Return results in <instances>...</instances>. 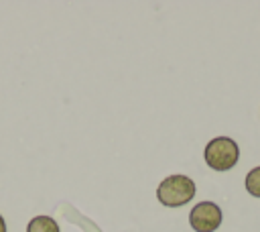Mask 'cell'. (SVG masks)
Returning <instances> with one entry per match:
<instances>
[{
  "label": "cell",
  "mask_w": 260,
  "mask_h": 232,
  "mask_svg": "<svg viewBox=\"0 0 260 232\" xmlns=\"http://www.w3.org/2000/svg\"><path fill=\"white\" fill-rule=\"evenodd\" d=\"M221 222H223V212L211 199H203L195 204L189 212V226L195 232H215L221 226Z\"/></svg>",
  "instance_id": "obj_3"
},
{
  "label": "cell",
  "mask_w": 260,
  "mask_h": 232,
  "mask_svg": "<svg viewBox=\"0 0 260 232\" xmlns=\"http://www.w3.org/2000/svg\"><path fill=\"white\" fill-rule=\"evenodd\" d=\"M203 161L211 171H232L240 161V147L232 136H213L203 149Z\"/></svg>",
  "instance_id": "obj_2"
},
{
  "label": "cell",
  "mask_w": 260,
  "mask_h": 232,
  "mask_svg": "<svg viewBox=\"0 0 260 232\" xmlns=\"http://www.w3.org/2000/svg\"><path fill=\"white\" fill-rule=\"evenodd\" d=\"M244 189H246L252 197L260 199V165L252 167V169L246 173V177H244Z\"/></svg>",
  "instance_id": "obj_5"
},
{
  "label": "cell",
  "mask_w": 260,
  "mask_h": 232,
  "mask_svg": "<svg viewBox=\"0 0 260 232\" xmlns=\"http://www.w3.org/2000/svg\"><path fill=\"white\" fill-rule=\"evenodd\" d=\"M0 232H8V228H6V220H4L2 214H0Z\"/></svg>",
  "instance_id": "obj_6"
},
{
  "label": "cell",
  "mask_w": 260,
  "mask_h": 232,
  "mask_svg": "<svg viewBox=\"0 0 260 232\" xmlns=\"http://www.w3.org/2000/svg\"><path fill=\"white\" fill-rule=\"evenodd\" d=\"M197 193L195 181L185 173L167 175L156 187V199L165 208H181L187 206Z\"/></svg>",
  "instance_id": "obj_1"
},
{
  "label": "cell",
  "mask_w": 260,
  "mask_h": 232,
  "mask_svg": "<svg viewBox=\"0 0 260 232\" xmlns=\"http://www.w3.org/2000/svg\"><path fill=\"white\" fill-rule=\"evenodd\" d=\"M26 232H61V228H59L55 218L41 214V216H35V218L28 220Z\"/></svg>",
  "instance_id": "obj_4"
}]
</instances>
